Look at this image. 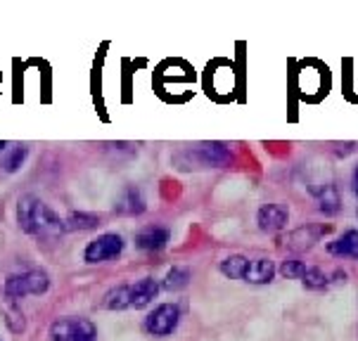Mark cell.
<instances>
[{"label":"cell","instance_id":"cell-21","mask_svg":"<svg viewBox=\"0 0 358 341\" xmlns=\"http://www.w3.org/2000/svg\"><path fill=\"white\" fill-rule=\"evenodd\" d=\"M304 289L308 291H320V289H325L327 284H330V280H327L323 273L318 270V268H313V266H308V270H306V275H304Z\"/></svg>","mask_w":358,"mask_h":341},{"label":"cell","instance_id":"cell-2","mask_svg":"<svg viewBox=\"0 0 358 341\" xmlns=\"http://www.w3.org/2000/svg\"><path fill=\"white\" fill-rule=\"evenodd\" d=\"M48 289H50V275L38 266L5 277V294L10 298L41 296V294H45Z\"/></svg>","mask_w":358,"mask_h":341},{"label":"cell","instance_id":"cell-18","mask_svg":"<svg viewBox=\"0 0 358 341\" xmlns=\"http://www.w3.org/2000/svg\"><path fill=\"white\" fill-rule=\"evenodd\" d=\"M164 289L169 291H178V289H185L187 284H190V273L185 270V268H171V270L166 273V277H164Z\"/></svg>","mask_w":358,"mask_h":341},{"label":"cell","instance_id":"cell-16","mask_svg":"<svg viewBox=\"0 0 358 341\" xmlns=\"http://www.w3.org/2000/svg\"><path fill=\"white\" fill-rule=\"evenodd\" d=\"M247 266H250V261H247L245 256H242V254H233V256H228V259L221 261L218 270H221L228 280H245Z\"/></svg>","mask_w":358,"mask_h":341},{"label":"cell","instance_id":"cell-11","mask_svg":"<svg viewBox=\"0 0 358 341\" xmlns=\"http://www.w3.org/2000/svg\"><path fill=\"white\" fill-rule=\"evenodd\" d=\"M325 249H327V254L337 256V259L358 261V230H347L339 240L330 242Z\"/></svg>","mask_w":358,"mask_h":341},{"label":"cell","instance_id":"cell-1","mask_svg":"<svg viewBox=\"0 0 358 341\" xmlns=\"http://www.w3.org/2000/svg\"><path fill=\"white\" fill-rule=\"evenodd\" d=\"M17 223H20L22 233L29 237H36L43 245L57 242L64 235V221L55 213L45 202H41L38 197H20L17 202Z\"/></svg>","mask_w":358,"mask_h":341},{"label":"cell","instance_id":"cell-24","mask_svg":"<svg viewBox=\"0 0 358 341\" xmlns=\"http://www.w3.org/2000/svg\"><path fill=\"white\" fill-rule=\"evenodd\" d=\"M3 150H8V143H5V140H0V152Z\"/></svg>","mask_w":358,"mask_h":341},{"label":"cell","instance_id":"cell-6","mask_svg":"<svg viewBox=\"0 0 358 341\" xmlns=\"http://www.w3.org/2000/svg\"><path fill=\"white\" fill-rule=\"evenodd\" d=\"M257 221L264 233H280L289 223V211L285 204H264L259 209Z\"/></svg>","mask_w":358,"mask_h":341},{"label":"cell","instance_id":"cell-19","mask_svg":"<svg viewBox=\"0 0 358 341\" xmlns=\"http://www.w3.org/2000/svg\"><path fill=\"white\" fill-rule=\"evenodd\" d=\"M308 266L299 259H285L280 263V275L285 280H304Z\"/></svg>","mask_w":358,"mask_h":341},{"label":"cell","instance_id":"cell-9","mask_svg":"<svg viewBox=\"0 0 358 341\" xmlns=\"http://www.w3.org/2000/svg\"><path fill=\"white\" fill-rule=\"evenodd\" d=\"M192 157H195L197 164H202V166H209V168H218V166H226L230 164V152L223 147V145L218 143H204L199 145L197 152H192Z\"/></svg>","mask_w":358,"mask_h":341},{"label":"cell","instance_id":"cell-10","mask_svg":"<svg viewBox=\"0 0 358 341\" xmlns=\"http://www.w3.org/2000/svg\"><path fill=\"white\" fill-rule=\"evenodd\" d=\"M148 209V202H145V194L141 187L129 185L124 187L117 199V213H124V216H138Z\"/></svg>","mask_w":358,"mask_h":341},{"label":"cell","instance_id":"cell-14","mask_svg":"<svg viewBox=\"0 0 358 341\" xmlns=\"http://www.w3.org/2000/svg\"><path fill=\"white\" fill-rule=\"evenodd\" d=\"M105 310H126L131 308V284H117L102 296L100 303Z\"/></svg>","mask_w":358,"mask_h":341},{"label":"cell","instance_id":"cell-12","mask_svg":"<svg viewBox=\"0 0 358 341\" xmlns=\"http://www.w3.org/2000/svg\"><path fill=\"white\" fill-rule=\"evenodd\" d=\"M273 277H275V263L268 259H257V261H250V266H247V273H245V282L247 284H268L273 282Z\"/></svg>","mask_w":358,"mask_h":341},{"label":"cell","instance_id":"cell-15","mask_svg":"<svg viewBox=\"0 0 358 341\" xmlns=\"http://www.w3.org/2000/svg\"><path fill=\"white\" fill-rule=\"evenodd\" d=\"M100 225V218L90 211H69L64 218V228L69 233H78V230H95Z\"/></svg>","mask_w":358,"mask_h":341},{"label":"cell","instance_id":"cell-23","mask_svg":"<svg viewBox=\"0 0 358 341\" xmlns=\"http://www.w3.org/2000/svg\"><path fill=\"white\" fill-rule=\"evenodd\" d=\"M351 190H354V194L358 197V166L354 168V175H351Z\"/></svg>","mask_w":358,"mask_h":341},{"label":"cell","instance_id":"cell-7","mask_svg":"<svg viewBox=\"0 0 358 341\" xmlns=\"http://www.w3.org/2000/svg\"><path fill=\"white\" fill-rule=\"evenodd\" d=\"M169 240H171V233L166 225H145L136 235V247L141 252H162V249H166Z\"/></svg>","mask_w":358,"mask_h":341},{"label":"cell","instance_id":"cell-3","mask_svg":"<svg viewBox=\"0 0 358 341\" xmlns=\"http://www.w3.org/2000/svg\"><path fill=\"white\" fill-rule=\"evenodd\" d=\"M180 310L178 303H162L155 310H150L148 318H145V332L152 334V337H169L178 330L180 325Z\"/></svg>","mask_w":358,"mask_h":341},{"label":"cell","instance_id":"cell-22","mask_svg":"<svg viewBox=\"0 0 358 341\" xmlns=\"http://www.w3.org/2000/svg\"><path fill=\"white\" fill-rule=\"evenodd\" d=\"M71 341H98V330H95V325L90 320L78 318L74 339H71Z\"/></svg>","mask_w":358,"mask_h":341},{"label":"cell","instance_id":"cell-8","mask_svg":"<svg viewBox=\"0 0 358 341\" xmlns=\"http://www.w3.org/2000/svg\"><path fill=\"white\" fill-rule=\"evenodd\" d=\"M162 291V282L155 277H143L138 282L131 284V308H145L148 303H152Z\"/></svg>","mask_w":358,"mask_h":341},{"label":"cell","instance_id":"cell-20","mask_svg":"<svg viewBox=\"0 0 358 341\" xmlns=\"http://www.w3.org/2000/svg\"><path fill=\"white\" fill-rule=\"evenodd\" d=\"M27 157H29V150L27 147H15V150H10L8 154H5V159H3V170H8V173H17L22 166H24V161H27Z\"/></svg>","mask_w":358,"mask_h":341},{"label":"cell","instance_id":"cell-4","mask_svg":"<svg viewBox=\"0 0 358 341\" xmlns=\"http://www.w3.org/2000/svg\"><path fill=\"white\" fill-rule=\"evenodd\" d=\"M124 237L117 233H102L100 237H95L93 242L86 247L83 252V261L86 263H102V261H112L117 256L124 254Z\"/></svg>","mask_w":358,"mask_h":341},{"label":"cell","instance_id":"cell-5","mask_svg":"<svg viewBox=\"0 0 358 341\" xmlns=\"http://www.w3.org/2000/svg\"><path fill=\"white\" fill-rule=\"evenodd\" d=\"M330 225L323 223H311V225H301V228H294L292 233L282 240V247L289 249V252H306L311 249L315 242H320L323 237L330 233Z\"/></svg>","mask_w":358,"mask_h":341},{"label":"cell","instance_id":"cell-17","mask_svg":"<svg viewBox=\"0 0 358 341\" xmlns=\"http://www.w3.org/2000/svg\"><path fill=\"white\" fill-rule=\"evenodd\" d=\"M76 322L78 318H57L50 325V341H71L74 339V332H76Z\"/></svg>","mask_w":358,"mask_h":341},{"label":"cell","instance_id":"cell-13","mask_svg":"<svg viewBox=\"0 0 358 341\" xmlns=\"http://www.w3.org/2000/svg\"><path fill=\"white\" fill-rule=\"evenodd\" d=\"M315 197V202H318L320 211L327 213V216H335L342 209V197H339V190L335 185H323V187H311L308 190Z\"/></svg>","mask_w":358,"mask_h":341}]
</instances>
